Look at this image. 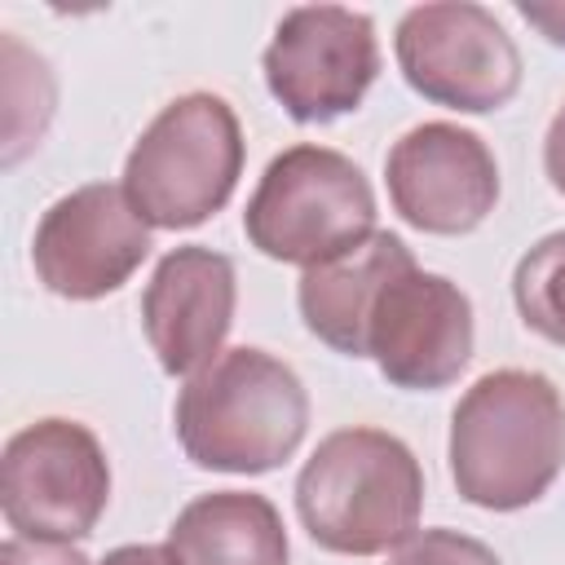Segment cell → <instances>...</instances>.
Returning a JSON list of instances; mask_svg holds the SVG:
<instances>
[{"label":"cell","mask_w":565,"mask_h":565,"mask_svg":"<svg viewBox=\"0 0 565 565\" xmlns=\"http://www.w3.org/2000/svg\"><path fill=\"white\" fill-rule=\"evenodd\" d=\"M565 468V402L539 371L481 375L450 415L455 490L486 512H516L547 494Z\"/></svg>","instance_id":"obj_1"},{"label":"cell","mask_w":565,"mask_h":565,"mask_svg":"<svg viewBox=\"0 0 565 565\" xmlns=\"http://www.w3.org/2000/svg\"><path fill=\"white\" fill-rule=\"evenodd\" d=\"M172 428L194 468L238 477L274 472L305 441L309 393L282 358L238 344L185 380Z\"/></svg>","instance_id":"obj_2"},{"label":"cell","mask_w":565,"mask_h":565,"mask_svg":"<svg viewBox=\"0 0 565 565\" xmlns=\"http://www.w3.org/2000/svg\"><path fill=\"white\" fill-rule=\"evenodd\" d=\"M305 534L335 556H380L419 534L424 472L415 450L384 428H335L296 477Z\"/></svg>","instance_id":"obj_3"},{"label":"cell","mask_w":565,"mask_h":565,"mask_svg":"<svg viewBox=\"0 0 565 565\" xmlns=\"http://www.w3.org/2000/svg\"><path fill=\"white\" fill-rule=\"evenodd\" d=\"M243 177V128L225 97H172L124 159V194L154 230H194L216 216Z\"/></svg>","instance_id":"obj_4"},{"label":"cell","mask_w":565,"mask_h":565,"mask_svg":"<svg viewBox=\"0 0 565 565\" xmlns=\"http://www.w3.org/2000/svg\"><path fill=\"white\" fill-rule=\"evenodd\" d=\"M243 230L260 256L313 269L375 234V190L349 154L300 141L260 172Z\"/></svg>","instance_id":"obj_5"},{"label":"cell","mask_w":565,"mask_h":565,"mask_svg":"<svg viewBox=\"0 0 565 565\" xmlns=\"http://www.w3.org/2000/svg\"><path fill=\"white\" fill-rule=\"evenodd\" d=\"M110 503V463L79 419H35L9 437L0 459V512L18 539H88Z\"/></svg>","instance_id":"obj_6"},{"label":"cell","mask_w":565,"mask_h":565,"mask_svg":"<svg viewBox=\"0 0 565 565\" xmlns=\"http://www.w3.org/2000/svg\"><path fill=\"white\" fill-rule=\"evenodd\" d=\"M393 49L406 84L446 110L486 115L508 106L521 88V53L512 35L490 9L468 0L406 9Z\"/></svg>","instance_id":"obj_7"},{"label":"cell","mask_w":565,"mask_h":565,"mask_svg":"<svg viewBox=\"0 0 565 565\" xmlns=\"http://www.w3.org/2000/svg\"><path fill=\"white\" fill-rule=\"evenodd\" d=\"M260 66L274 102L296 124H331L358 110L380 75L375 26L344 4L287 9Z\"/></svg>","instance_id":"obj_8"},{"label":"cell","mask_w":565,"mask_h":565,"mask_svg":"<svg viewBox=\"0 0 565 565\" xmlns=\"http://www.w3.org/2000/svg\"><path fill=\"white\" fill-rule=\"evenodd\" d=\"M150 256V225L124 185H79L35 225L31 260L40 282L62 300H102L119 291Z\"/></svg>","instance_id":"obj_9"},{"label":"cell","mask_w":565,"mask_h":565,"mask_svg":"<svg viewBox=\"0 0 565 565\" xmlns=\"http://www.w3.org/2000/svg\"><path fill=\"white\" fill-rule=\"evenodd\" d=\"M472 300L446 274L406 265L380 291L366 322V358L393 388L433 393L459 380L472 358Z\"/></svg>","instance_id":"obj_10"},{"label":"cell","mask_w":565,"mask_h":565,"mask_svg":"<svg viewBox=\"0 0 565 565\" xmlns=\"http://www.w3.org/2000/svg\"><path fill=\"white\" fill-rule=\"evenodd\" d=\"M393 212L424 234H468L499 203V163L490 146L446 119L415 124L384 159Z\"/></svg>","instance_id":"obj_11"},{"label":"cell","mask_w":565,"mask_h":565,"mask_svg":"<svg viewBox=\"0 0 565 565\" xmlns=\"http://www.w3.org/2000/svg\"><path fill=\"white\" fill-rule=\"evenodd\" d=\"M234 305L238 282L225 252H212L203 243L172 247L141 291V327L159 366L190 380L207 362H216L234 327Z\"/></svg>","instance_id":"obj_12"},{"label":"cell","mask_w":565,"mask_h":565,"mask_svg":"<svg viewBox=\"0 0 565 565\" xmlns=\"http://www.w3.org/2000/svg\"><path fill=\"white\" fill-rule=\"evenodd\" d=\"M406 265H415L411 247L397 234L375 230L366 243H358L353 252L313 265L300 274L296 287V305L305 327L335 353L344 358H366V322L371 309L380 300V291L388 287L393 274H402Z\"/></svg>","instance_id":"obj_13"},{"label":"cell","mask_w":565,"mask_h":565,"mask_svg":"<svg viewBox=\"0 0 565 565\" xmlns=\"http://www.w3.org/2000/svg\"><path fill=\"white\" fill-rule=\"evenodd\" d=\"M177 565H287V530L278 508L252 490H212L190 499L172 530Z\"/></svg>","instance_id":"obj_14"},{"label":"cell","mask_w":565,"mask_h":565,"mask_svg":"<svg viewBox=\"0 0 565 565\" xmlns=\"http://www.w3.org/2000/svg\"><path fill=\"white\" fill-rule=\"evenodd\" d=\"M512 300L530 331L565 344V230L539 238L512 274Z\"/></svg>","instance_id":"obj_15"},{"label":"cell","mask_w":565,"mask_h":565,"mask_svg":"<svg viewBox=\"0 0 565 565\" xmlns=\"http://www.w3.org/2000/svg\"><path fill=\"white\" fill-rule=\"evenodd\" d=\"M388 565H503L494 547L459 530H419L402 547H393Z\"/></svg>","instance_id":"obj_16"},{"label":"cell","mask_w":565,"mask_h":565,"mask_svg":"<svg viewBox=\"0 0 565 565\" xmlns=\"http://www.w3.org/2000/svg\"><path fill=\"white\" fill-rule=\"evenodd\" d=\"M0 565H88V556L71 543H35L13 534L0 543Z\"/></svg>","instance_id":"obj_17"},{"label":"cell","mask_w":565,"mask_h":565,"mask_svg":"<svg viewBox=\"0 0 565 565\" xmlns=\"http://www.w3.org/2000/svg\"><path fill=\"white\" fill-rule=\"evenodd\" d=\"M543 172L556 194H565V106L552 115L547 137H543Z\"/></svg>","instance_id":"obj_18"},{"label":"cell","mask_w":565,"mask_h":565,"mask_svg":"<svg viewBox=\"0 0 565 565\" xmlns=\"http://www.w3.org/2000/svg\"><path fill=\"white\" fill-rule=\"evenodd\" d=\"M97 565H177V556L168 552V543H124L106 552Z\"/></svg>","instance_id":"obj_19"},{"label":"cell","mask_w":565,"mask_h":565,"mask_svg":"<svg viewBox=\"0 0 565 565\" xmlns=\"http://www.w3.org/2000/svg\"><path fill=\"white\" fill-rule=\"evenodd\" d=\"M516 13L543 31V40L565 49V4H516Z\"/></svg>","instance_id":"obj_20"}]
</instances>
